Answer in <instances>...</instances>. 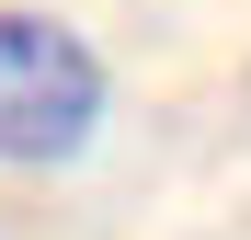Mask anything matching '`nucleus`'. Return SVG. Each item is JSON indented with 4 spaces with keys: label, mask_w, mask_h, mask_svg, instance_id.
I'll return each mask as SVG.
<instances>
[{
    "label": "nucleus",
    "mask_w": 251,
    "mask_h": 240,
    "mask_svg": "<svg viewBox=\"0 0 251 240\" xmlns=\"http://www.w3.org/2000/svg\"><path fill=\"white\" fill-rule=\"evenodd\" d=\"M103 126V57L46 12H0V160H69Z\"/></svg>",
    "instance_id": "nucleus-1"
}]
</instances>
